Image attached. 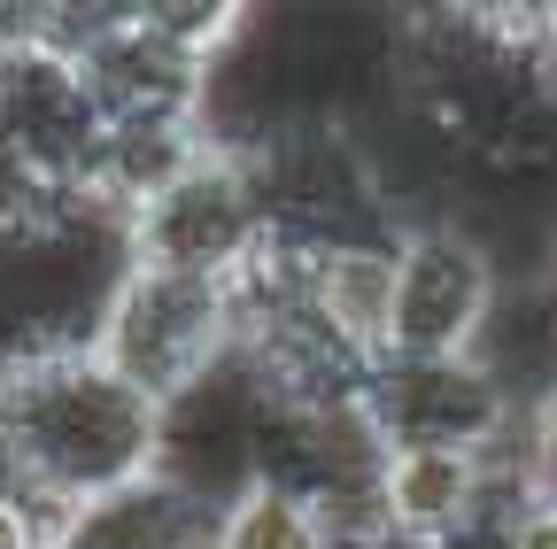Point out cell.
Wrapping results in <instances>:
<instances>
[{
    "instance_id": "cell-4",
    "label": "cell",
    "mask_w": 557,
    "mask_h": 549,
    "mask_svg": "<svg viewBox=\"0 0 557 549\" xmlns=\"http://www.w3.org/2000/svg\"><path fill=\"white\" fill-rule=\"evenodd\" d=\"M0 124L16 132L24 163L39 171V186L54 201H78L94 194L101 148H109V109L86 78L78 47L47 39V16L0 47Z\"/></svg>"
},
{
    "instance_id": "cell-8",
    "label": "cell",
    "mask_w": 557,
    "mask_h": 549,
    "mask_svg": "<svg viewBox=\"0 0 557 549\" xmlns=\"http://www.w3.org/2000/svg\"><path fill=\"white\" fill-rule=\"evenodd\" d=\"M209 526H218V511L186 496L171 472H139L70 511L54 549H209Z\"/></svg>"
},
{
    "instance_id": "cell-6",
    "label": "cell",
    "mask_w": 557,
    "mask_h": 549,
    "mask_svg": "<svg viewBox=\"0 0 557 549\" xmlns=\"http://www.w3.org/2000/svg\"><path fill=\"white\" fill-rule=\"evenodd\" d=\"M504 317V263L465 225H418L395 255V357H480Z\"/></svg>"
},
{
    "instance_id": "cell-9",
    "label": "cell",
    "mask_w": 557,
    "mask_h": 549,
    "mask_svg": "<svg viewBox=\"0 0 557 549\" xmlns=\"http://www.w3.org/2000/svg\"><path fill=\"white\" fill-rule=\"evenodd\" d=\"M209 549H341V541H333L325 511L302 488H287V479H256V488H240L218 511Z\"/></svg>"
},
{
    "instance_id": "cell-10",
    "label": "cell",
    "mask_w": 557,
    "mask_h": 549,
    "mask_svg": "<svg viewBox=\"0 0 557 549\" xmlns=\"http://www.w3.org/2000/svg\"><path fill=\"white\" fill-rule=\"evenodd\" d=\"M47 217H54V194H47L39 171L24 163L16 132L0 124V240H16V233H32V225H47Z\"/></svg>"
},
{
    "instance_id": "cell-11",
    "label": "cell",
    "mask_w": 557,
    "mask_h": 549,
    "mask_svg": "<svg viewBox=\"0 0 557 549\" xmlns=\"http://www.w3.org/2000/svg\"><path fill=\"white\" fill-rule=\"evenodd\" d=\"M372 549H449V541H410V534H380Z\"/></svg>"
},
{
    "instance_id": "cell-3",
    "label": "cell",
    "mask_w": 557,
    "mask_h": 549,
    "mask_svg": "<svg viewBox=\"0 0 557 549\" xmlns=\"http://www.w3.org/2000/svg\"><path fill=\"white\" fill-rule=\"evenodd\" d=\"M263 248H271L263 186H256L248 155H225V148H209L186 178H171L132 217V263L178 271V279H209V287H233Z\"/></svg>"
},
{
    "instance_id": "cell-7",
    "label": "cell",
    "mask_w": 557,
    "mask_h": 549,
    "mask_svg": "<svg viewBox=\"0 0 557 549\" xmlns=\"http://www.w3.org/2000/svg\"><path fill=\"white\" fill-rule=\"evenodd\" d=\"M387 534L472 549L504 511V464L480 449H387Z\"/></svg>"
},
{
    "instance_id": "cell-5",
    "label": "cell",
    "mask_w": 557,
    "mask_h": 549,
    "mask_svg": "<svg viewBox=\"0 0 557 549\" xmlns=\"http://www.w3.org/2000/svg\"><path fill=\"white\" fill-rule=\"evenodd\" d=\"M364 410L387 449H480L496 457L519 434V395L487 357H380L364 379Z\"/></svg>"
},
{
    "instance_id": "cell-1",
    "label": "cell",
    "mask_w": 557,
    "mask_h": 549,
    "mask_svg": "<svg viewBox=\"0 0 557 549\" xmlns=\"http://www.w3.org/2000/svg\"><path fill=\"white\" fill-rule=\"evenodd\" d=\"M163 402L139 395L94 340H16L0 349V464L24 496L78 511L156 472Z\"/></svg>"
},
{
    "instance_id": "cell-2",
    "label": "cell",
    "mask_w": 557,
    "mask_h": 549,
    "mask_svg": "<svg viewBox=\"0 0 557 549\" xmlns=\"http://www.w3.org/2000/svg\"><path fill=\"white\" fill-rule=\"evenodd\" d=\"M94 349L139 387L156 395L163 410L178 395H194L209 372H225L240 357V310L233 287H209V279H178V271H148L132 263L124 287L109 295L101 325H94Z\"/></svg>"
}]
</instances>
